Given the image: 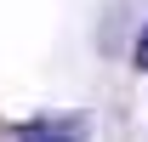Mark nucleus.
Instances as JSON below:
<instances>
[{"label":"nucleus","mask_w":148,"mask_h":142,"mask_svg":"<svg viewBox=\"0 0 148 142\" xmlns=\"http://www.w3.org/2000/svg\"><path fill=\"white\" fill-rule=\"evenodd\" d=\"M131 63L148 74V12H143V29H137V46H131Z\"/></svg>","instance_id":"2"},{"label":"nucleus","mask_w":148,"mask_h":142,"mask_svg":"<svg viewBox=\"0 0 148 142\" xmlns=\"http://www.w3.org/2000/svg\"><path fill=\"white\" fill-rule=\"evenodd\" d=\"M17 142H86V119L80 114H40L17 131Z\"/></svg>","instance_id":"1"}]
</instances>
